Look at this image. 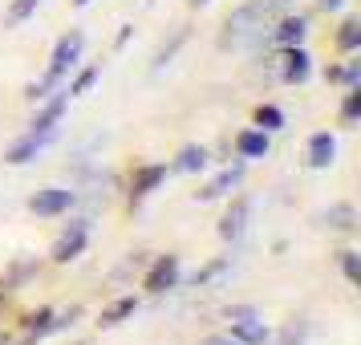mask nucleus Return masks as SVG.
<instances>
[{
  "label": "nucleus",
  "instance_id": "f257e3e1",
  "mask_svg": "<svg viewBox=\"0 0 361 345\" xmlns=\"http://www.w3.org/2000/svg\"><path fill=\"white\" fill-rule=\"evenodd\" d=\"M276 13H280L276 0H247V4H240L224 20L219 49H260V45H268V29H272Z\"/></svg>",
  "mask_w": 361,
  "mask_h": 345
},
{
  "label": "nucleus",
  "instance_id": "f03ea898",
  "mask_svg": "<svg viewBox=\"0 0 361 345\" xmlns=\"http://www.w3.org/2000/svg\"><path fill=\"white\" fill-rule=\"evenodd\" d=\"M82 53H85V33H82V29L61 33V37H57V45H53V53H49V69H45V73H49L53 82H61L69 69H78Z\"/></svg>",
  "mask_w": 361,
  "mask_h": 345
},
{
  "label": "nucleus",
  "instance_id": "7ed1b4c3",
  "mask_svg": "<svg viewBox=\"0 0 361 345\" xmlns=\"http://www.w3.org/2000/svg\"><path fill=\"white\" fill-rule=\"evenodd\" d=\"M57 134H61V126H53V131H25L13 147L4 150V163L8 167H29L41 150H49L53 143H57Z\"/></svg>",
  "mask_w": 361,
  "mask_h": 345
},
{
  "label": "nucleus",
  "instance_id": "20e7f679",
  "mask_svg": "<svg viewBox=\"0 0 361 345\" xmlns=\"http://www.w3.org/2000/svg\"><path fill=\"white\" fill-rule=\"evenodd\" d=\"M179 280H183V260L175 252H166V256H154V264H150L147 277H142V289L150 296H163L171 289H179Z\"/></svg>",
  "mask_w": 361,
  "mask_h": 345
},
{
  "label": "nucleus",
  "instance_id": "39448f33",
  "mask_svg": "<svg viewBox=\"0 0 361 345\" xmlns=\"http://www.w3.org/2000/svg\"><path fill=\"white\" fill-rule=\"evenodd\" d=\"M85 244H90V219H69V228L53 240L49 260L53 264H73L85 252Z\"/></svg>",
  "mask_w": 361,
  "mask_h": 345
},
{
  "label": "nucleus",
  "instance_id": "423d86ee",
  "mask_svg": "<svg viewBox=\"0 0 361 345\" xmlns=\"http://www.w3.org/2000/svg\"><path fill=\"white\" fill-rule=\"evenodd\" d=\"M73 203H78V191H69V187H41V191L29 195V212L41 215V219H57V215H66Z\"/></svg>",
  "mask_w": 361,
  "mask_h": 345
},
{
  "label": "nucleus",
  "instance_id": "0eeeda50",
  "mask_svg": "<svg viewBox=\"0 0 361 345\" xmlns=\"http://www.w3.org/2000/svg\"><path fill=\"white\" fill-rule=\"evenodd\" d=\"M276 78L284 85H305L309 82V73H312V57L305 45H293V49H276Z\"/></svg>",
  "mask_w": 361,
  "mask_h": 345
},
{
  "label": "nucleus",
  "instance_id": "6e6552de",
  "mask_svg": "<svg viewBox=\"0 0 361 345\" xmlns=\"http://www.w3.org/2000/svg\"><path fill=\"white\" fill-rule=\"evenodd\" d=\"M305 37H309V17H276L272 20V29H268V45H276V49H293V45H305Z\"/></svg>",
  "mask_w": 361,
  "mask_h": 345
},
{
  "label": "nucleus",
  "instance_id": "1a4fd4ad",
  "mask_svg": "<svg viewBox=\"0 0 361 345\" xmlns=\"http://www.w3.org/2000/svg\"><path fill=\"white\" fill-rule=\"evenodd\" d=\"M66 110H69V94L66 90H53L45 102H37V114L29 122V131H53V126H61Z\"/></svg>",
  "mask_w": 361,
  "mask_h": 345
},
{
  "label": "nucleus",
  "instance_id": "9d476101",
  "mask_svg": "<svg viewBox=\"0 0 361 345\" xmlns=\"http://www.w3.org/2000/svg\"><path fill=\"white\" fill-rule=\"evenodd\" d=\"M166 171H171L166 163L134 167V175H130V199H134V203H138V199H147V195H154V191L166 183Z\"/></svg>",
  "mask_w": 361,
  "mask_h": 345
},
{
  "label": "nucleus",
  "instance_id": "9b49d317",
  "mask_svg": "<svg viewBox=\"0 0 361 345\" xmlns=\"http://www.w3.org/2000/svg\"><path fill=\"white\" fill-rule=\"evenodd\" d=\"M305 159H309V167H312V171H329V167L337 163V134H329V131L309 134V147H305Z\"/></svg>",
  "mask_w": 361,
  "mask_h": 345
},
{
  "label": "nucleus",
  "instance_id": "f8f14e48",
  "mask_svg": "<svg viewBox=\"0 0 361 345\" xmlns=\"http://www.w3.org/2000/svg\"><path fill=\"white\" fill-rule=\"evenodd\" d=\"M247 215H252V199L235 195L231 207L224 212V219H219V240H240V236L247 231Z\"/></svg>",
  "mask_w": 361,
  "mask_h": 345
},
{
  "label": "nucleus",
  "instance_id": "ddd939ff",
  "mask_svg": "<svg viewBox=\"0 0 361 345\" xmlns=\"http://www.w3.org/2000/svg\"><path fill=\"white\" fill-rule=\"evenodd\" d=\"M244 183V163H235V167H224L219 175H215L203 191H195V199H203V203H212V199H224V195H231L235 187Z\"/></svg>",
  "mask_w": 361,
  "mask_h": 345
},
{
  "label": "nucleus",
  "instance_id": "4468645a",
  "mask_svg": "<svg viewBox=\"0 0 361 345\" xmlns=\"http://www.w3.org/2000/svg\"><path fill=\"white\" fill-rule=\"evenodd\" d=\"M20 325H25V337H20V345L45 341V337H53V333H57V309H37V313H29Z\"/></svg>",
  "mask_w": 361,
  "mask_h": 345
},
{
  "label": "nucleus",
  "instance_id": "2eb2a0df",
  "mask_svg": "<svg viewBox=\"0 0 361 345\" xmlns=\"http://www.w3.org/2000/svg\"><path fill=\"white\" fill-rule=\"evenodd\" d=\"M268 150H272V134L264 131H240L235 134V155H240V163H252V159H268Z\"/></svg>",
  "mask_w": 361,
  "mask_h": 345
},
{
  "label": "nucleus",
  "instance_id": "dca6fc26",
  "mask_svg": "<svg viewBox=\"0 0 361 345\" xmlns=\"http://www.w3.org/2000/svg\"><path fill=\"white\" fill-rule=\"evenodd\" d=\"M321 224H325L329 231H357V207L353 203H329L325 215H321Z\"/></svg>",
  "mask_w": 361,
  "mask_h": 345
},
{
  "label": "nucleus",
  "instance_id": "f3484780",
  "mask_svg": "<svg viewBox=\"0 0 361 345\" xmlns=\"http://www.w3.org/2000/svg\"><path fill=\"white\" fill-rule=\"evenodd\" d=\"M228 337L240 345H268V325H264L260 317H244V321H231Z\"/></svg>",
  "mask_w": 361,
  "mask_h": 345
},
{
  "label": "nucleus",
  "instance_id": "a211bd4d",
  "mask_svg": "<svg viewBox=\"0 0 361 345\" xmlns=\"http://www.w3.org/2000/svg\"><path fill=\"white\" fill-rule=\"evenodd\" d=\"M138 313V296H118V301H110L106 309H102V329H114V325H122L126 317H134Z\"/></svg>",
  "mask_w": 361,
  "mask_h": 345
},
{
  "label": "nucleus",
  "instance_id": "6ab92c4d",
  "mask_svg": "<svg viewBox=\"0 0 361 345\" xmlns=\"http://www.w3.org/2000/svg\"><path fill=\"white\" fill-rule=\"evenodd\" d=\"M207 159H212L207 147H195V143H191V147H183L179 155H175V171H179V175H199V171L207 167Z\"/></svg>",
  "mask_w": 361,
  "mask_h": 345
},
{
  "label": "nucleus",
  "instance_id": "aec40b11",
  "mask_svg": "<svg viewBox=\"0 0 361 345\" xmlns=\"http://www.w3.org/2000/svg\"><path fill=\"white\" fill-rule=\"evenodd\" d=\"M252 122H256V131H264V134H276V131H284V110L280 106H272V102H260L256 106V114H252Z\"/></svg>",
  "mask_w": 361,
  "mask_h": 345
},
{
  "label": "nucleus",
  "instance_id": "412c9836",
  "mask_svg": "<svg viewBox=\"0 0 361 345\" xmlns=\"http://www.w3.org/2000/svg\"><path fill=\"white\" fill-rule=\"evenodd\" d=\"M361 122V85H349L341 98V126H357Z\"/></svg>",
  "mask_w": 361,
  "mask_h": 345
},
{
  "label": "nucleus",
  "instance_id": "4be33fe9",
  "mask_svg": "<svg viewBox=\"0 0 361 345\" xmlns=\"http://www.w3.org/2000/svg\"><path fill=\"white\" fill-rule=\"evenodd\" d=\"M337 49L341 53H357L361 49V20L357 17H349L341 29H337Z\"/></svg>",
  "mask_w": 361,
  "mask_h": 345
},
{
  "label": "nucleus",
  "instance_id": "5701e85b",
  "mask_svg": "<svg viewBox=\"0 0 361 345\" xmlns=\"http://www.w3.org/2000/svg\"><path fill=\"white\" fill-rule=\"evenodd\" d=\"M98 78H102V66H85V69H78V73H73V82L66 85V94H69V98H78V94H90Z\"/></svg>",
  "mask_w": 361,
  "mask_h": 345
},
{
  "label": "nucleus",
  "instance_id": "b1692460",
  "mask_svg": "<svg viewBox=\"0 0 361 345\" xmlns=\"http://www.w3.org/2000/svg\"><path fill=\"white\" fill-rule=\"evenodd\" d=\"M337 268H341V277L349 280V284H357V280H361V256H357V248H341V252H337Z\"/></svg>",
  "mask_w": 361,
  "mask_h": 345
},
{
  "label": "nucleus",
  "instance_id": "393cba45",
  "mask_svg": "<svg viewBox=\"0 0 361 345\" xmlns=\"http://www.w3.org/2000/svg\"><path fill=\"white\" fill-rule=\"evenodd\" d=\"M37 8H41V0H13L4 13V25H25L29 17H37Z\"/></svg>",
  "mask_w": 361,
  "mask_h": 345
},
{
  "label": "nucleus",
  "instance_id": "a878e982",
  "mask_svg": "<svg viewBox=\"0 0 361 345\" xmlns=\"http://www.w3.org/2000/svg\"><path fill=\"white\" fill-rule=\"evenodd\" d=\"M183 41H187V29H179V33L171 37V45H163V49L154 53V66H150V69H154V73H163V69L171 66V57L179 53V45H183Z\"/></svg>",
  "mask_w": 361,
  "mask_h": 345
},
{
  "label": "nucleus",
  "instance_id": "bb28decb",
  "mask_svg": "<svg viewBox=\"0 0 361 345\" xmlns=\"http://www.w3.org/2000/svg\"><path fill=\"white\" fill-rule=\"evenodd\" d=\"M53 90H61V82H53L49 73H45L41 82H33V85H29V90H25V98H29V102H33V106H37V102H45V98H49Z\"/></svg>",
  "mask_w": 361,
  "mask_h": 345
},
{
  "label": "nucleus",
  "instance_id": "cd10ccee",
  "mask_svg": "<svg viewBox=\"0 0 361 345\" xmlns=\"http://www.w3.org/2000/svg\"><path fill=\"white\" fill-rule=\"evenodd\" d=\"M224 268H228V260H212L207 268H199L195 277H191V289H203V284H207V280H215Z\"/></svg>",
  "mask_w": 361,
  "mask_h": 345
},
{
  "label": "nucleus",
  "instance_id": "c85d7f7f",
  "mask_svg": "<svg viewBox=\"0 0 361 345\" xmlns=\"http://www.w3.org/2000/svg\"><path fill=\"white\" fill-rule=\"evenodd\" d=\"M244 317H260V313L252 309V305H235V309H228V321H244Z\"/></svg>",
  "mask_w": 361,
  "mask_h": 345
},
{
  "label": "nucleus",
  "instance_id": "c756f323",
  "mask_svg": "<svg viewBox=\"0 0 361 345\" xmlns=\"http://www.w3.org/2000/svg\"><path fill=\"white\" fill-rule=\"evenodd\" d=\"M300 333H305V329L288 325V329H284V341H280V345H305V337H300Z\"/></svg>",
  "mask_w": 361,
  "mask_h": 345
},
{
  "label": "nucleus",
  "instance_id": "7c9ffc66",
  "mask_svg": "<svg viewBox=\"0 0 361 345\" xmlns=\"http://www.w3.org/2000/svg\"><path fill=\"white\" fill-rule=\"evenodd\" d=\"M325 82H333V85H345V66H329V69H325Z\"/></svg>",
  "mask_w": 361,
  "mask_h": 345
},
{
  "label": "nucleus",
  "instance_id": "2f4dec72",
  "mask_svg": "<svg viewBox=\"0 0 361 345\" xmlns=\"http://www.w3.org/2000/svg\"><path fill=\"white\" fill-rule=\"evenodd\" d=\"M203 345H240V341H231L228 333H212V337H203Z\"/></svg>",
  "mask_w": 361,
  "mask_h": 345
},
{
  "label": "nucleus",
  "instance_id": "473e14b6",
  "mask_svg": "<svg viewBox=\"0 0 361 345\" xmlns=\"http://www.w3.org/2000/svg\"><path fill=\"white\" fill-rule=\"evenodd\" d=\"M130 33H134V25H122V29H118V37H114V49H122V45L130 41Z\"/></svg>",
  "mask_w": 361,
  "mask_h": 345
},
{
  "label": "nucleus",
  "instance_id": "72a5a7b5",
  "mask_svg": "<svg viewBox=\"0 0 361 345\" xmlns=\"http://www.w3.org/2000/svg\"><path fill=\"white\" fill-rule=\"evenodd\" d=\"M341 4H345V0H317V8H321V13H341Z\"/></svg>",
  "mask_w": 361,
  "mask_h": 345
},
{
  "label": "nucleus",
  "instance_id": "f704fd0d",
  "mask_svg": "<svg viewBox=\"0 0 361 345\" xmlns=\"http://www.w3.org/2000/svg\"><path fill=\"white\" fill-rule=\"evenodd\" d=\"M203 4H212V0H191V8H203Z\"/></svg>",
  "mask_w": 361,
  "mask_h": 345
},
{
  "label": "nucleus",
  "instance_id": "c9c22d12",
  "mask_svg": "<svg viewBox=\"0 0 361 345\" xmlns=\"http://www.w3.org/2000/svg\"><path fill=\"white\" fill-rule=\"evenodd\" d=\"M73 4H78V8H85V4H90V0H73Z\"/></svg>",
  "mask_w": 361,
  "mask_h": 345
},
{
  "label": "nucleus",
  "instance_id": "e433bc0d",
  "mask_svg": "<svg viewBox=\"0 0 361 345\" xmlns=\"http://www.w3.org/2000/svg\"><path fill=\"white\" fill-rule=\"evenodd\" d=\"M276 4H280V8H284V4H288V0H276Z\"/></svg>",
  "mask_w": 361,
  "mask_h": 345
},
{
  "label": "nucleus",
  "instance_id": "4c0bfd02",
  "mask_svg": "<svg viewBox=\"0 0 361 345\" xmlns=\"http://www.w3.org/2000/svg\"><path fill=\"white\" fill-rule=\"evenodd\" d=\"M0 305H4V293H0Z\"/></svg>",
  "mask_w": 361,
  "mask_h": 345
}]
</instances>
